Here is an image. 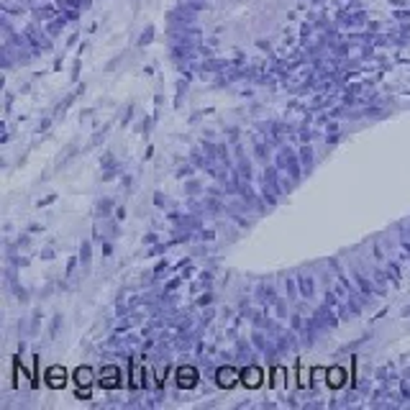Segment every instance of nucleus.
<instances>
[{
    "instance_id": "4",
    "label": "nucleus",
    "mask_w": 410,
    "mask_h": 410,
    "mask_svg": "<svg viewBox=\"0 0 410 410\" xmlns=\"http://www.w3.org/2000/svg\"><path fill=\"white\" fill-rule=\"evenodd\" d=\"M151 36H154V28H151V26H149V28H146V31H144V34H142V39H139V44H149V42H151Z\"/></svg>"
},
{
    "instance_id": "3",
    "label": "nucleus",
    "mask_w": 410,
    "mask_h": 410,
    "mask_svg": "<svg viewBox=\"0 0 410 410\" xmlns=\"http://www.w3.org/2000/svg\"><path fill=\"white\" fill-rule=\"evenodd\" d=\"M193 382H195V372H190V369L185 372V369H182V372H180V385H182V387H185V385L190 387Z\"/></svg>"
},
{
    "instance_id": "2",
    "label": "nucleus",
    "mask_w": 410,
    "mask_h": 410,
    "mask_svg": "<svg viewBox=\"0 0 410 410\" xmlns=\"http://www.w3.org/2000/svg\"><path fill=\"white\" fill-rule=\"evenodd\" d=\"M90 382H92V375H90V369L87 367H80L77 369V385L80 387H90Z\"/></svg>"
},
{
    "instance_id": "1",
    "label": "nucleus",
    "mask_w": 410,
    "mask_h": 410,
    "mask_svg": "<svg viewBox=\"0 0 410 410\" xmlns=\"http://www.w3.org/2000/svg\"><path fill=\"white\" fill-rule=\"evenodd\" d=\"M46 382H49L51 387H62V385H65V369H62V367H51L49 375H46Z\"/></svg>"
}]
</instances>
